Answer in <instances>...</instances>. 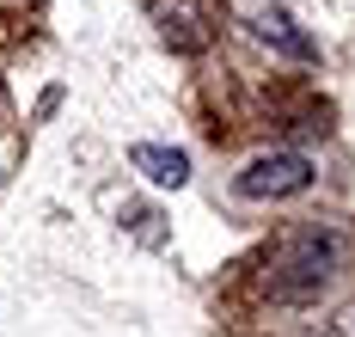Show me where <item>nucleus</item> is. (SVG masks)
<instances>
[{"instance_id":"7ed1b4c3","label":"nucleus","mask_w":355,"mask_h":337,"mask_svg":"<svg viewBox=\"0 0 355 337\" xmlns=\"http://www.w3.org/2000/svg\"><path fill=\"white\" fill-rule=\"evenodd\" d=\"M147 19L159 25V37L184 49V55H196V49H209V25L196 19V6H184V0H153L147 6Z\"/></svg>"},{"instance_id":"20e7f679","label":"nucleus","mask_w":355,"mask_h":337,"mask_svg":"<svg viewBox=\"0 0 355 337\" xmlns=\"http://www.w3.org/2000/svg\"><path fill=\"white\" fill-rule=\"evenodd\" d=\"M245 25H251V37L276 43V49H282V55H294V62H313V55H319V43L306 37V31H300V25L288 19L282 6H270V12H251Z\"/></svg>"},{"instance_id":"f03ea898","label":"nucleus","mask_w":355,"mask_h":337,"mask_svg":"<svg viewBox=\"0 0 355 337\" xmlns=\"http://www.w3.org/2000/svg\"><path fill=\"white\" fill-rule=\"evenodd\" d=\"M313 184V159L306 153H257L245 172L233 178V190L245 202H276V196H300Z\"/></svg>"},{"instance_id":"f257e3e1","label":"nucleus","mask_w":355,"mask_h":337,"mask_svg":"<svg viewBox=\"0 0 355 337\" xmlns=\"http://www.w3.org/2000/svg\"><path fill=\"white\" fill-rule=\"evenodd\" d=\"M331 263H337V239H331V233L294 239L288 258L276 263V276H270V295L276 300H313L324 282H331Z\"/></svg>"},{"instance_id":"39448f33","label":"nucleus","mask_w":355,"mask_h":337,"mask_svg":"<svg viewBox=\"0 0 355 337\" xmlns=\"http://www.w3.org/2000/svg\"><path fill=\"white\" fill-rule=\"evenodd\" d=\"M129 159H135V172H141L147 184L159 190H184L190 184V159L178 148H153V141H141V148H129Z\"/></svg>"}]
</instances>
